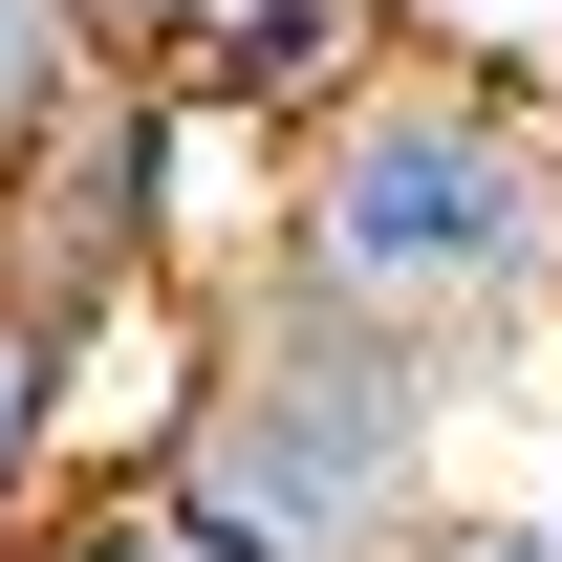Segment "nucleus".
I'll list each match as a JSON object with an SVG mask.
<instances>
[{
    "instance_id": "1",
    "label": "nucleus",
    "mask_w": 562,
    "mask_h": 562,
    "mask_svg": "<svg viewBox=\"0 0 562 562\" xmlns=\"http://www.w3.org/2000/svg\"><path fill=\"white\" fill-rule=\"evenodd\" d=\"M260 281L497 412L519 368H562V131L497 109L476 66H390L368 109H325V131L281 151Z\"/></svg>"
},
{
    "instance_id": "2",
    "label": "nucleus",
    "mask_w": 562,
    "mask_h": 562,
    "mask_svg": "<svg viewBox=\"0 0 562 562\" xmlns=\"http://www.w3.org/2000/svg\"><path fill=\"white\" fill-rule=\"evenodd\" d=\"M476 390H432L412 347H368V325H325V303H281V281H238L195 325V390H173V432H151V476L216 562H412L454 497H476Z\"/></svg>"
},
{
    "instance_id": "3",
    "label": "nucleus",
    "mask_w": 562,
    "mask_h": 562,
    "mask_svg": "<svg viewBox=\"0 0 562 562\" xmlns=\"http://www.w3.org/2000/svg\"><path fill=\"white\" fill-rule=\"evenodd\" d=\"M260 238H281V151L238 131V109H195L173 66H87V109L0 173V303L66 325V347H109V325H216V303L260 281Z\"/></svg>"
},
{
    "instance_id": "4",
    "label": "nucleus",
    "mask_w": 562,
    "mask_h": 562,
    "mask_svg": "<svg viewBox=\"0 0 562 562\" xmlns=\"http://www.w3.org/2000/svg\"><path fill=\"white\" fill-rule=\"evenodd\" d=\"M390 66H412V44H390V0H216L195 44H173V87H195V109H238L260 151H303L325 109H368Z\"/></svg>"
},
{
    "instance_id": "5",
    "label": "nucleus",
    "mask_w": 562,
    "mask_h": 562,
    "mask_svg": "<svg viewBox=\"0 0 562 562\" xmlns=\"http://www.w3.org/2000/svg\"><path fill=\"white\" fill-rule=\"evenodd\" d=\"M66 476H87V368H66V325L0 303V541H22Z\"/></svg>"
},
{
    "instance_id": "6",
    "label": "nucleus",
    "mask_w": 562,
    "mask_h": 562,
    "mask_svg": "<svg viewBox=\"0 0 562 562\" xmlns=\"http://www.w3.org/2000/svg\"><path fill=\"white\" fill-rule=\"evenodd\" d=\"M87 66H109V44H87V0H0V173L87 109Z\"/></svg>"
},
{
    "instance_id": "7",
    "label": "nucleus",
    "mask_w": 562,
    "mask_h": 562,
    "mask_svg": "<svg viewBox=\"0 0 562 562\" xmlns=\"http://www.w3.org/2000/svg\"><path fill=\"white\" fill-rule=\"evenodd\" d=\"M0 562H216V541L173 519V497H131V476H66V497H44Z\"/></svg>"
},
{
    "instance_id": "8",
    "label": "nucleus",
    "mask_w": 562,
    "mask_h": 562,
    "mask_svg": "<svg viewBox=\"0 0 562 562\" xmlns=\"http://www.w3.org/2000/svg\"><path fill=\"white\" fill-rule=\"evenodd\" d=\"M497 519L562 562V368H519V390H497Z\"/></svg>"
},
{
    "instance_id": "9",
    "label": "nucleus",
    "mask_w": 562,
    "mask_h": 562,
    "mask_svg": "<svg viewBox=\"0 0 562 562\" xmlns=\"http://www.w3.org/2000/svg\"><path fill=\"white\" fill-rule=\"evenodd\" d=\"M195 22H216V0H87V44H109V66H173Z\"/></svg>"
},
{
    "instance_id": "10",
    "label": "nucleus",
    "mask_w": 562,
    "mask_h": 562,
    "mask_svg": "<svg viewBox=\"0 0 562 562\" xmlns=\"http://www.w3.org/2000/svg\"><path fill=\"white\" fill-rule=\"evenodd\" d=\"M412 562H541V541H519V519H497V476H476V497H454V519H432Z\"/></svg>"
},
{
    "instance_id": "11",
    "label": "nucleus",
    "mask_w": 562,
    "mask_h": 562,
    "mask_svg": "<svg viewBox=\"0 0 562 562\" xmlns=\"http://www.w3.org/2000/svg\"><path fill=\"white\" fill-rule=\"evenodd\" d=\"M476 22H497V0H390V44H412V66H432V44H476Z\"/></svg>"
}]
</instances>
